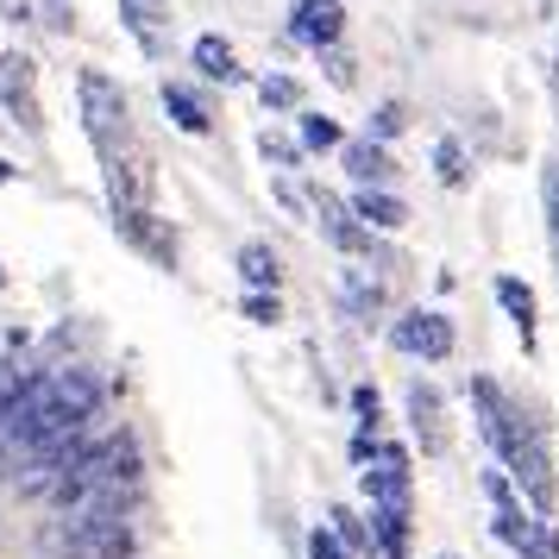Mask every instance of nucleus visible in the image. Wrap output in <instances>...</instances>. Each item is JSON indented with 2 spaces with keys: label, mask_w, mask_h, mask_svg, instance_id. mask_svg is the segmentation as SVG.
Masks as SVG:
<instances>
[{
  "label": "nucleus",
  "mask_w": 559,
  "mask_h": 559,
  "mask_svg": "<svg viewBox=\"0 0 559 559\" xmlns=\"http://www.w3.org/2000/svg\"><path fill=\"white\" fill-rule=\"evenodd\" d=\"M76 102H82V132H88V145L95 157H120L127 152V88L102 70H82L76 76Z\"/></svg>",
  "instance_id": "1"
},
{
  "label": "nucleus",
  "mask_w": 559,
  "mask_h": 559,
  "mask_svg": "<svg viewBox=\"0 0 559 559\" xmlns=\"http://www.w3.org/2000/svg\"><path fill=\"white\" fill-rule=\"evenodd\" d=\"M503 472L515 478V490H522V503L547 522L559 509V478H554V453H547V433H540V421L528 415V428H522V440H515V453L503 459Z\"/></svg>",
  "instance_id": "2"
},
{
  "label": "nucleus",
  "mask_w": 559,
  "mask_h": 559,
  "mask_svg": "<svg viewBox=\"0 0 559 559\" xmlns=\"http://www.w3.org/2000/svg\"><path fill=\"white\" fill-rule=\"evenodd\" d=\"M472 408H478V433L490 440V453H497V465H503L509 453H515V440H522V428H528V408L509 403V390L497 378H472Z\"/></svg>",
  "instance_id": "3"
},
{
  "label": "nucleus",
  "mask_w": 559,
  "mask_h": 559,
  "mask_svg": "<svg viewBox=\"0 0 559 559\" xmlns=\"http://www.w3.org/2000/svg\"><path fill=\"white\" fill-rule=\"evenodd\" d=\"M390 346L408 353V358H421V365H447L453 346H459L453 314H440V308H408V314L390 321Z\"/></svg>",
  "instance_id": "4"
},
{
  "label": "nucleus",
  "mask_w": 559,
  "mask_h": 559,
  "mask_svg": "<svg viewBox=\"0 0 559 559\" xmlns=\"http://www.w3.org/2000/svg\"><path fill=\"white\" fill-rule=\"evenodd\" d=\"M308 214L321 221V239H328L333 252H346V258H371L378 252V233L353 214V202H340V195L321 189V182H308Z\"/></svg>",
  "instance_id": "5"
},
{
  "label": "nucleus",
  "mask_w": 559,
  "mask_h": 559,
  "mask_svg": "<svg viewBox=\"0 0 559 559\" xmlns=\"http://www.w3.org/2000/svg\"><path fill=\"white\" fill-rule=\"evenodd\" d=\"M0 107L7 120L26 132H45V107H38V63L32 51H0Z\"/></svg>",
  "instance_id": "6"
},
{
  "label": "nucleus",
  "mask_w": 559,
  "mask_h": 559,
  "mask_svg": "<svg viewBox=\"0 0 559 559\" xmlns=\"http://www.w3.org/2000/svg\"><path fill=\"white\" fill-rule=\"evenodd\" d=\"M403 408H408V428H415V440H421V453L428 459L453 453V428H447V396H440V383L415 378L403 390Z\"/></svg>",
  "instance_id": "7"
},
{
  "label": "nucleus",
  "mask_w": 559,
  "mask_h": 559,
  "mask_svg": "<svg viewBox=\"0 0 559 559\" xmlns=\"http://www.w3.org/2000/svg\"><path fill=\"white\" fill-rule=\"evenodd\" d=\"M358 490H365V503H408L415 459H408L403 440H383V453L371 459V472H358Z\"/></svg>",
  "instance_id": "8"
},
{
  "label": "nucleus",
  "mask_w": 559,
  "mask_h": 559,
  "mask_svg": "<svg viewBox=\"0 0 559 559\" xmlns=\"http://www.w3.org/2000/svg\"><path fill=\"white\" fill-rule=\"evenodd\" d=\"M346 32V7L340 0H296L289 7V38L308 45V51H333Z\"/></svg>",
  "instance_id": "9"
},
{
  "label": "nucleus",
  "mask_w": 559,
  "mask_h": 559,
  "mask_svg": "<svg viewBox=\"0 0 559 559\" xmlns=\"http://www.w3.org/2000/svg\"><path fill=\"white\" fill-rule=\"evenodd\" d=\"M114 233L127 239L132 252H145L157 271H177V233H164L157 214H114Z\"/></svg>",
  "instance_id": "10"
},
{
  "label": "nucleus",
  "mask_w": 559,
  "mask_h": 559,
  "mask_svg": "<svg viewBox=\"0 0 559 559\" xmlns=\"http://www.w3.org/2000/svg\"><path fill=\"white\" fill-rule=\"evenodd\" d=\"M120 26L139 38L145 57H164V32H170V0H120Z\"/></svg>",
  "instance_id": "11"
},
{
  "label": "nucleus",
  "mask_w": 559,
  "mask_h": 559,
  "mask_svg": "<svg viewBox=\"0 0 559 559\" xmlns=\"http://www.w3.org/2000/svg\"><path fill=\"white\" fill-rule=\"evenodd\" d=\"M346 170H353L358 189H390L396 182V157H390V145H378V139H346Z\"/></svg>",
  "instance_id": "12"
},
{
  "label": "nucleus",
  "mask_w": 559,
  "mask_h": 559,
  "mask_svg": "<svg viewBox=\"0 0 559 559\" xmlns=\"http://www.w3.org/2000/svg\"><path fill=\"white\" fill-rule=\"evenodd\" d=\"M157 102H164V114H170V127H177V132H195V139H207V132H214V107H207L195 88L164 82V88H157Z\"/></svg>",
  "instance_id": "13"
},
{
  "label": "nucleus",
  "mask_w": 559,
  "mask_h": 559,
  "mask_svg": "<svg viewBox=\"0 0 559 559\" xmlns=\"http://www.w3.org/2000/svg\"><path fill=\"white\" fill-rule=\"evenodd\" d=\"M189 63H195L207 82H221V88H239V82H246V70H239V57H233V45L221 32H202V38L189 45Z\"/></svg>",
  "instance_id": "14"
},
{
  "label": "nucleus",
  "mask_w": 559,
  "mask_h": 559,
  "mask_svg": "<svg viewBox=\"0 0 559 559\" xmlns=\"http://www.w3.org/2000/svg\"><path fill=\"white\" fill-rule=\"evenodd\" d=\"M371 554L378 559H408V503H371Z\"/></svg>",
  "instance_id": "15"
},
{
  "label": "nucleus",
  "mask_w": 559,
  "mask_h": 559,
  "mask_svg": "<svg viewBox=\"0 0 559 559\" xmlns=\"http://www.w3.org/2000/svg\"><path fill=\"white\" fill-rule=\"evenodd\" d=\"M353 214H358L371 233H403V227H408V202H403V195H390V189H358V195H353Z\"/></svg>",
  "instance_id": "16"
},
{
  "label": "nucleus",
  "mask_w": 559,
  "mask_h": 559,
  "mask_svg": "<svg viewBox=\"0 0 559 559\" xmlns=\"http://www.w3.org/2000/svg\"><path fill=\"white\" fill-rule=\"evenodd\" d=\"M233 271L246 277V289H277L283 258H277V246H271V239H246V246L233 252Z\"/></svg>",
  "instance_id": "17"
},
{
  "label": "nucleus",
  "mask_w": 559,
  "mask_h": 559,
  "mask_svg": "<svg viewBox=\"0 0 559 559\" xmlns=\"http://www.w3.org/2000/svg\"><path fill=\"white\" fill-rule=\"evenodd\" d=\"M497 302H503V314L515 321V333H522V353H534V289L522 277H497Z\"/></svg>",
  "instance_id": "18"
},
{
  "label": "nucleus",
  "mask_w": 559,
  "mask_h": 559,
  "mask_svg": "<svg viewBox=\"0 0 559 559\" xmlns=\"http://www.w3.org/2000/svg\"><path fill=\"white\" fill-rule=\"evenodd\" d=\"M346 314L353 321H378L383 314V283L365 264H346Z\"/></svg>",
  "instance_id": "19"
},
{
  "label": "nucleus",
  "mask_w": 559,
  "mask_h": 559,
  "mask_svg": "<svg viewBox=\"0 0 559 559\" xmlns=\"http://www.w3.org/2000/svg\"><path fill=\"white\" fill-rule=\"evenodd\" d=\"M258 102H264V114H302V82L271 70V76H258Z\"/></svg>",
  "instance_id": "20"
},
{
  "label": "nucleus",
  "mask_w": 559,
  "mask_h": 559,
  "mask_svg": "<svg viewBox=\"0 0 559 559\" xmlns=\"http://www.w3.org/2000/svg\"><path fill=\"white\" fill-rule=\"evenodd\" d=\"M328 522H333V534H340V547H346L353 559H378V554H371V522H365L358 509H333Z\"/></svg>",
  "instance_id": "21"
},
{
  "label": "nucleus",
  "mask_w": 559,
  "mask_h": 559,
  "mask_svg": "<svg viewBox=\"0 0 559 559\" xmlns=\"http://www.w3.org/2000/svg\"><path fill=\"white\" fill-rule=\"evenodd\" d=\"M433 177L447 182V189H465V182H472V157H465L459 139H440V145H433Z\"/></svg>",
  "instance_id": "22"
},
{
  "label": "nucleus",
  "mask_w": 559,
  "mask_h": 559,
  "mask_svg": "<svg viewBox=\"0 0 559 559\" xmlns=\"http://www.w3.org/2000/svg\"><path fill=\"white\" fill-rule=\"evenodd\" d=\"M302 152H346V132L328 114H302Z\"/></svg>",
  "instance_id": "23"
},
{
  "label": "nucleus",
  "mask_w": 559,
  "mask_h": 559,
  "mask_svg": "<svg viewBox=\"0 0 559 559\" xmlns=\"http://www.w3.org/2000/svg\"><path fill=\"white\" fill-rule=\"evenodd\" d=\"M258 157H264V164H271V170H296V164H302V139H283V132H258Z\"/></svg>",
  "instance_id": "24"
},
{
  "label": "nucleus",
  "mask_w": 559,
  "mask_h": 559,
  "mask_svg": "<svg viewBox=\"0 0 559 559\" xmlns=\"http://www.w3.org/2000/svg\"><path fill=\"white\" fill-rule=\"evenodd\" d=\"M403 127H408V107H403V102H378V107H371V120H365V139L390 145Z\"/></svg>",
  "instance_id": "25"
},
{
  "label": "nucleus",
  "mask_w": 559,
  "mask_h": 559,
  "mask_svg": "<svg viewBox=\"0 0 559 559\" xmlns=\"http://www.w3.org/2000/svg\"><path fill=\"white\" fill-rule=\"evenodd\" d=\"M239 314H246L252 328H277V321H283L277 289H246V302H239Z\"/></svg>",
  "instance_id": "26"
},
{
  "label": "nucleus",
  "mask_w": 559,
  "mask_h": 559,
  "mask_svg": "<svg viewBox=\"0 0 559 559\" xmlns=\"http://www.w3.org/2000/svg\"><path fill=\"white\" fill-rule=\"evenodd\" d=\"M540 207H547V233L559 239V157H547L540 170Z\"/></svg>",
  "instance_id": "27"
},
{
  "label": "nucleus",
  "mask_w": 559,
  "mask_h": 559,
  "mask_svg": "<svg viewBox=\"0 0 559 559\" xmlns=\"http://www.w3.org/2000/svg\"><path fill=\"white\" fill-rule=\"evenodd\" d=\"M308 559H353V554L340 547V534H333V522H314V528H308Z\"/></svg>",
  "instance_id": "28"
},
{
  "label": "nucleus",
  "mask_w": 559,
  "mask_h": 559,
  "mask_svg": "<svg viewBox=\"0 0 559 559\" xmlns=\"http://www.w3.org/2000/svg\"><path fill=\"white\" fill-rule=\"evenodd\" d=\"M353 415H358V428H378V415H383L378 383H353Z\"/></svg>",
  "instance_id": "29"
},
{
  "label": "nucleus",
  "mask_w": 559,
  "mask_h": 559,
  "mask_svg": "<svg viewBox=\"0 0 559 559\" xmlns=\"http://www.w3.org/2000/svg\"><path fill=\"white\" fill-rule=\"evenodd\" d=\"M321 63H328V82H333V88H353V82H358L353 51H340V45H333V51H321Z\"/></svg>",
  "instance_id": "30"
},
{
  "label": "nucleus",
  "mask_w": 559,
  "mask_h": 559,
  "mask_svg": "<svg viewBox=\"0 0 559 559\" xmlns=\"http://www.w3.org/2000/svg\"><path fill=\"white\" fill-rule=\"evenodd\" d=\"M13 177H20V164H13V157H0V189H7Z\"/></svg>",
  "instance_id": "31"
},
{
  "label": "nucleus",
  "mask_w": 559,
  "mask_h": 559,
  "mask_svg": "<svg viewBox=\"0 0 559 559\" xmlns=\"http://www.w3.org/2000/svg\"><path fill=\"white\" fill-rule=\"evenodd\" d=\"M554 88H559V63H554Z\"/></svg>",
  "instance_id": "32"
},
{
  "label": "nucleus",
  "mask_w": 559,
  "mask_h": 559,
  "mask_svg": "<svg viewBox=\"0 0 559 559\" xmlns=\"http://www.w3.org/2000/svg\"><path fill=\"white\" fill-rule=\"evenodd\" d=\"M0 289H7V271H0Z\"/></svg>",
  "instance_id": "33"
},
{
  "label": "nucleus",
  "mask_w": 559,
  "mask_h": 559,
  "mask_svg": "<svg viewBox=\"0 0 559 559\" xmlns=\"http://www.w3.org/2000/svg\"><path fill=\"white\" fill-rule=\"evenodd\" d=\"M440 559H459V554H440Z\"/></svg>",
  "instance_id": "34"
}]
</instances>
